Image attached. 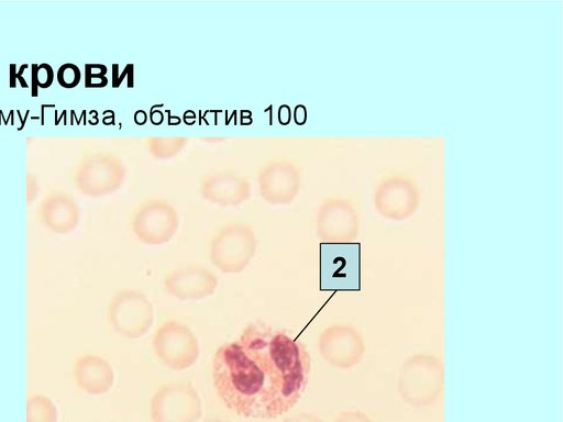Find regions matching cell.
<instances>
[{"label": "cell", "instance_id": "6da1fadb", "mask_svg": "<svg viewBox=\"0 0 563 422\" xmlns=\"http://www.w3.org/2000/svg\"><path fill=\"white\" fill-rule=\"evenodd\" d=\"M311 368L305 344L263 322L247 324L212 360L216 391L238 415L275 419L303 395Z\"/></svg>", "mask_w": 563, "mask_h": 422}, {"label": "cell", "instance_id": "7a4b0ae2", "mask_svg": "<svg viewBox=\"0 0 563 422\" xmlns=\"http://www.w3.org/2000/svg\"><path fill=\"white\" fill-rule=\"evenodd\" d=\"M444 386V367L441 359L430 354H415L401 365L398 392L409 406L424 408L433 404Z\"/></svg>", "mask_w": 563, "mask_h": 422}, {"label": "cell", "instance_id": "3957f363", "mask_svg": "<svg viewBox=\"0 0 563 422\" xmlns=\"http://www.w3.org/2000/svg\"><path fill=\"white\" fill-rule=\"evenodd\" d=\"M108 320L119 335L140 338L153 324V306L140 290L123 289L112 297L108 307Z\"/></svg>", "mask_w": 563, "mask_h": 422}, {"label": "cell", "instance_id": "277c9868", "mask_svg": "<svg viewBox=\"0 0 563 422\" xmlns=\"http://www.w3.org/2000/svg\"><path fill=\"white\" fill-rule=\"evenodd\" d=\"M157 358L169 369L185 370L199 357L200 347L195 333L184 323L175 320L158 326L152 338Z\"/></svg>", "mask_w": 563, "mask_h": 422}, {"label": "cell", "instance_id": "5b68a950", "mask_svg": "<svg viewBox=\"0 0 563 422\" xmlns=\"http://www.w3.org/2000/svg\"><path fill=\"white\" fill-rule=\"evenodd\" d=\"M150 412L153 422H197L202 414V403L191 385L173 382L153 395Z\"/></svg>", "mask_w": 563, "mask_h": 422}, {"label": "cell", "instance_id": "8992f818", "mask_svg": "<svg viewBox=\"0 0 563 422\" xmlns=\"http://www.w3.org/2000/svg\"><path fill=\"white\" fill-rule=\"evenodd\" d=\"M256 249L253 231L241 224L224 227L213 240L210 249L212 264L224 274L245 269Z\"/></svg>", "mask_w": 563, "mask_h": 422}, {"label": "cell", "instance_id": "52a82bcc", "mask_svg": "<svg viewBox=\"0 0 563 422\" xmlns=\"http://www.w3.org/2000/svg\"><path fill=\"white\" fill-rule=\"evenodd\" d=\"M318 348L325 363L336 368L349 369L361 363L365 343L353 326L334 324L321 332Z\"/></svg>", "mask_w": 563, "mask_h": 422}, {"label": "cell", "instance_id": "ba28073f", "mask_svg": "<svg viewBox=\"0 0 563 422\" xmlns=\"http://www.w3.org/2000/svg\"><path fill=\"white\" fill-rule=\"evenodd\" d=\"M178 227L175 210L163 202L145 206L135 215L133 230L140 241L151 245L168 242Z\"/></svg>", "mask_w": 563, "mask_h": 422}, {"label": "cell", "instance_id": "9c48e42d", "mask_svg": "<svg viewBox=\"0 0 563 422\" xmlns=\"http://www.w3.org/2000/svg\"><path fill=\"white\" fill-rule=\"evenodd\" d=\"M217 276L201 266H189L173 270L164 279L167 293L179 300H200L214 293Z\"/></svg>", "mask_w": 563, "mask_h": 422}, {"label": "cell", "instance_id": "30bf717a", "mask_svg": "<svg viewBox=\"0 0 563 422\" xmlns=\"http://www.w3.org/2000/svg\"><path fill=\"white\" fill-rule=\"evenodd\" d=\"M73 375L77 387L92 396L108 392L114 382L111 364L93 354L78 357L74 364Z\"/></svg>", "mask_w": 563, "mask_h": 422}, {"label": "cell", "instance_id": "8fae6325", "mask_svg": "<svg viewBox=\"0 0 563 422\" xmlns=\"http://www.w3.org/2000/svg\"><path fill=\"white\" fill-rule=\"evenodd\" d=\"M345 213L324 210L319 219V233L328 242H342L351 235L353 223Z\"/></svg>", "mask_w": 563, "mask_h": 422}, {"label": "cell", "instance_id": "7c38bea8", "mask_svg": "<svg viewBox=\"0 0 563 422\" xmlns=\"http://www.w3.org/2000/svg\"><path fill=\"white\" fill-rule=\"evenodd\" d=\"M58 409L55 402L44 395H33L26 400V422H57Z\"/></svg>", "mask_w": 563, "mask_h": 422}, {"label": "cell", "instance_id": "4fadbf2b", "mask_svg": "<svg viewBox=\"0 0 563 422\" xmlns=\"http://www.w3.org/2000/svg\"><path fill=\"white\" fill-rule=\"evenodd\" d=\"M44 220L56 232H67L77 223V212L68 204H49L45 208Z\"/></svg>", "mask_w": 563, "mask_h": 422}, {"label": "cell", "instance_id": "5bb4252c", "mask_svg": "<svg viewBox=\"0 0 563 422\" xmlns=\"http://www.w3.org/2000/svg\"><path fill=\"white\" fill-rule=\"evenodd\" d=\"M32 95H37V86L41 88H47L53 82L54 73L48 64L32 65Z\"/></svg>", "mask_w": 563, "mask_h": 422}, {"label": "cell", "instance_id": "9a60e30c", "mask_svg": "<svg viewBox=\"0 0 563 422\" xmlns=\"http://www.w3.org/2000/svg\"><path fill=\"white\" fill-rule=\"evenodd\" d=\"M57 80L65 88H74L80 80L79 68L74 64L60 66L57 73Z\"/></svg>", "mask_w": 563, "mask_h": 422}, {"label": "cell", "instance_id": "2e32d148", "mask_svg": "<svg viewBox=\"0 0 563 422\" xmlns=\"http://www.w3.org/2000/svg\"><path fill=\"white\" fill-rule=\"evenodd\" d=\"M334 422H374L366 413L355 411L341 412L334 420Z\"/></svg>", "mask_w": 563, "mask_h": 422}, {"label": "cell", "instance_id": "e0dca14e", "mask_svg": "<svg viewBox=\"0 0 563 422\" xmlns=\"http://www.w3.org/2000/svg\"><path fill=\"white\" fill-rule=\"evenodd\" d=\"M283 422H323L318 415L310 412H298L287 417Z\"/></svg>", "mask_w": 563, "mask_h": 422}, {"label": "cell", "instance_id": "ac0fdd59", "mask_svg": "<svg viewBox=\"0 0 563 422\" xmlns=\"http://www.w3.org/2000/svg\"><path fill=\"white\" fill-rule=\"evenodd\" d=\"M206 422H231V421L222 420V419H213V420H209V421H206Z\"/></svg>", "mask_w": 563, "mask_h": 422}]
</instances>
